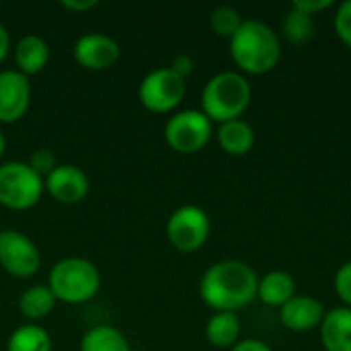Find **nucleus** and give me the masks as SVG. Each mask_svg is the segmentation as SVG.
<instances>
[{"label": "nucleus", "mask_w": 351, "mask_h": 351, "mask_svg": "<svg viewBox=\"0 0 351 351\" xmlns=\"http://www.w3.org/2000/svg\"><path fill=\"white\" fill-rule=\"evenodd\" d=\"M296 296V282L288 271L274 269L259 278L257 298L271 308H282L290 298Z\"/></svg>", "instance_id": "obj_17"}, {"label": "nucleus", "mask_w": 351, "mask_h": 351, "mask_svg": "<svg viewBox=\"0 0 351 351\" xmlns=\"http://www.w3.org/2000/svg\"><path fill=\"white\" fill-rule=\"evenodd\" d=\"M80 351H132L125 335L111 327V325H97L90 327L82 339H80Z\"/></svg>", "instance_id": "obj_20"}, {"label": "nucleus", "mask_w": 351, "mask_h": 351, "mask_svg": "<svg viewBox=\"0 0 351 351\" xmlns=\"http://www.w3.org/2000/svg\"><path fill=\"white\" fill-rule=\"evenodd\" d=\"M212 136L214 123L202 109L175 111L165 125V140L179 154H195L204 150Z\"/></svg>", "instance_id": "obj_6"}, {"label": "nucleus", "mask_w": 351, "mask_h": 351, "mask_svg": "<svg viewBox=\"0 0 351 351\" xmlns=\"http://www.w3.org/2000/svg\"><path fill=\"white\" fill-rule=\"evenodd\" d=\"M0 267L21 280L35 276L41 267V253L33 239L14 228L0 230Z\"/></svg>", "instance_id": "obj_9"}, {"label": "nucleus", "mask_w": 351, "mask_h": 351, "mask_svg": "<svg viewBox=\"0 0 351 351\" xmlns=\"http://www.w3.org/2000/svg\"><path fill=\"white\" fill-rule=\"evenodd\" d=\"M99 2L97 0H62V6L66 10H72V12H84V10H90L95 8Z\"/></svg>", "instance_id": "obj_30"}, {"label": "nucleus", "mask_w": 351, "mask_h": 351, "mask_svg": "<svg viewBox=\"0 0 351 351\" xmlns=\"http://www.w3.org/2000/svg\"><path fill=\"white\" fill-rule=\"evenodd\" d=\"M333 25H335L337 37H339L348 47H351V0L341 2V4L337 6Z\"/></svg>", "instance_id": "obj_24"}, {"label": "nucleus", "mask_w": 351, "mask_h": 351, "mask_svg": "<svg viewBox=\"0 0 351 351\" xmlns=\"http://www.w3.org/2000/svg\"><path fill=\"white\" fill-rule=\"evenodd\" d=\"M241 337V319L237 313H214L206 325V339L210 346L226 350L234 348Z\"/></svg>", "instance_id": "obj_18"}, {"label": "nucleus", "mask_w": 351, "mask_h": 351, "mask_svg": "<svg viewBox=\"0 0 351 351\" xmlns=\"http://www.w3.org/2000/svg\"><path fill=\"white\" fill-rule=\"evenodd\" d=\"M259 276L239 259H224L210 265L199 280L202 300L216 313H237L257 298Z\"/></svg>", "instance_id": "obj_1"}, {"label": "nucleus", "mask_w": 351, "mask_h": 351, "mask_svg": "<svg viewBox=\"0 0 351 351\" xmlns=\"http://www.w3.org/2000/svg\"><path fill=\"white\" fill-rule=\"evenodd\" d=\"M49 60V45L39 35H25L16 41L14 64L16 70L25 76L39 74Z\"/></svg>", "instance_id": "obj_15"}, {"label": "nucleus", "mask_w": 351, "mask_h": 351, "mask_svg": "<svg viewBox=\"0 0 351 351\" xmlns=\"http://www.w3.org/2000/svg\"><path fill=\"white\" fill-rule=\"evenodd\" d=\"M333 288L337 292V296L341 298V302L351 308V261H346L337 274H335V280H333Z\"/></svg>", "instance_id": "obj_25"}, {"label": "nucleus", "mask_w": 351, "mask_h": 351, "mask_svg": "<svg viewBox=\"0 0 351 351\" xmlns=\"http://www.w3.org/2000/svg\"><path fill=\"white\" fill-rule=\"evenodd\" d=\"M31 105L29 76L14 70H0V123L19 121Z\"/></svg>", "instance_id": "obj_11"}, {"label": "nucleus", "mask_w": 351, "mask_h": 351, "mask_svg": "<svg viewBox=\"0 0 351 351\" xmlns=\"http://www.w3.org/2000/svg\"><path fill=\"white\" fill-rule=\"evenodd\" d=\"M56 302L58 300L51 294V290L47 286H43V284H37V286L27 288L21 294V298H19V311H21V315L25 319H29V321L35 323V321L45 319L53 311Z\"/></svg>", "instance_id": "obj_19"}, {"label": "nucleus", "mask_w": 351, "mask_h": 351, "mask_svg": "<svg viewBox=\"0 0 351 351\" xmlns=\"http://www.w3.org/2000/svg\"><path fill=\"white\" fill-rule=\"evenodd\" d=\"M245 23L243 14L234 8V6H228V4H222V6H216L212 12H210V27L212 31L218 35V37H224V39H232V35L241 29V25Z\"/></svg>", "instance_id": "obj_23"}, {"label": "nucleus", "mask_w": 351, "mask_h": 351, "mask_svg": "<svg viewBox=\"0 0 351 351\" xmlns=\"http://www.w3.org/2000/svg\"><path fill=\"white\" fill-rule=\"evenodd\" d=\"M230 58L245 74H267L282 58L278 33L261 21H245L230 39Z\"/></svg>", "instance_id": "obj_2"}, {"label": "nucleus", "mask_w": 351, "mask_h": 351, "mask_svg": "<svg viewBox=\"0 0 351 351\" xmlns=\"http://www.w3.org/2000/svg\"><path fill=\"white\" fill-rule=\"evenodd\" d=\"M47 288L60 302L84 304L97 296L101 274L97 265L84 257H64L53 263Z\"/></svg>", "instance_id": "obj_4"}, {"label": "nucleus", "mask_w": 351, "mask_h": 351, "mask_svg": "<svg viewBox=\"0 0 351 351\" xmlns=\"http://www.w3.org/2000/svg\"><path fill=\"white\" fill-rule=\"evenodd\" d=\"M74 60L84 70H107L119 60V43L105 33H84L74 43Z\"/></svg>", "instance_id": "obj_10"}, {"label": "nucleus", "mask_w": 351, "mask_h": 351, "mask_svg": "<svg viewBox=\"0 0 351 351\" xmlns=\"http://www.w3.org/2000/svg\"><path fill=\"white\" fill-rule=\"evenodd\" d=\"M321 343L325 351H351V308L335 306L325 313Z\"/></svg>", "instance_id": "obj_14"}, {"label": "nucleus", "mask_w": 351, "mask_h": 351, "mask_svg": "<svg viewBox=\"0 0 351 351\" xmlns=\"http://www.w3.org/2000/svg\"><path fill=\"white\" fill-rule=\"evenodd\" d=\"M4 150H6V138H4V134L0 132V158H2V154H4Z\"/></svg>", "instance_id": "obj_32"}, {"label": "nucleus", "mask_w": 351, "mask_h": 351, "mask_svg": "<svg viewBox=\"0 0 351 351\" xmlns=\"http://www.w3.org/2000/svg\"><path fill=\"white\" fill-rule=\"evenodd\" d=\"M169 68H171V70H175L181 78H185V80H187V76L193 72V60H191V56L181 53V56H177V58L173 60V64H171Z\"/></svg>", "instance_id": "obj_28"}, {"label": "nucleus", "mask_w": 351, "mask_h": 351, "mask_svg": "<svg viewBox=\"0 0 351 351\" xmlns=\"http://www.w3.org/2000/svg\"><path fill=\"white\" fill-rule=\"evenodd\" d=\"M230 351H274L265 341L261 339H243L239 341L234 348H230Z\"/></svg>", "instance_id": "obj_29"}, {"label": "nucleus", "mask_w": 351, "mask_h": 351, "mask_svg": "<svg viewBox=\"0 0 351 351\" xmlns=\"http://www.w3.org/2000/svg\"><path fill=\"white\" fill-rule=\"evenodd\" d=\"M29 165L33 167V171H37L43 179L58 167V162H56V156H53V152H49L47 148H39V150H35L33 154H31V158H29Z\"/></svg>", "instance_id": "obj_26"}, {"label": "nucleus", "mask_w": 351, "mask_h": 351, "mask_svg": "<svg viewBox=\"0 0 351 351\" xmlns=\"http://www.w3.org/2000/svg\"><path fill=\"white\" fill-rule=\"evenodd\" d=\"M43 191V177L29 162L8 160L0 165V206L23 212L33 208Z\"/></svg>", "instance_id": "obj_5"}, {"label": "nucleus", "mask_w": 351, "mask_h": 351, "mask_svg": "<svg viewBox=\"0 0 351 351\" xmlns=\"http://www.w3.org/2000/svg\"><path fill=\"white\" fill-rule=\"evenodd\" d=\"M8 351H51V337L49 333L35 325H23L19 329H14L8 337Z\"/></svg>", "instance_id": "obj_21"}, {"label": "nucleus", "mask_w": 351, "mask_h": 351, "mask_svg": "<svg viewBox=\"0 0 351 351\" xmlns=\"http://www.w3.org/2000/svg\"><path fill=\"white\" fill-rule=\"evenodd\" d=\"M325 306L321 300L296 294L280 308V323L294 333H308L313 329H319L325 319Z\"/></svg>", "instance_id": "obj_13"}, {"label": "nucleus", "mask_w": 351, "mask_h": 351, "mask_svg": "<svg viewBox=\"0 0 351 351\" xmlns=\"http://www.w3.org/2000/svg\"><path fill=\"white\" fill-rule=\"evenodd\" d=\"M8 49H10V35H8V31H6V27L0 23V62L6 58V53H8Z\"/></svg>", "instance_id": "obj_31"}, {"label": "nucleus", "mask_w": 351, "mask_h": 351, "mask_svg": "<svg viewBox=\"0 0 351 351\" xmlns=\"http://www.w3.org/2000/svg\"><path fill=\"white\" fill-rule=\"evenodd\" d=\"M251 84L241 72H218L202 90V111L212 123H226L241 119L251 105Z\"/></svg>", "instance_id": "obj_3"}, {"label": "nucleus", "mask_w": 351, "mask_h": 351, "mask_svg": "<svg viewBox=\"0 0 351 351\" xmlns=\"http://www.w3.org/2000/svg\"><path fill=\"white\" fill-rule=\"evenodd\" d=\"M45 191L60 204H78L88 195L90 183L82 169L74 165H58L45 179Z\"/></svg>", "instance_id": "obj_12"}, {"label": "nucleus", "mask_w": 351, "mask_h": 351, "mask_svg": "<svg viewBox=\"0 0 351 351\" xmlns=\"http://www.w3.org/2000/svg\"><path fill=\"white\" fill-rule=\"evenodd\" d=\"M331 6H333V0H296V2H292V8H296L308 16H315Z\"/></svg>", "instance_id": "obj_27"}, {"label": "nucleus", "mask_w": 351, "mask_h": 351, "mask_svg": "<svg viewBox=\"0 0 351 351\" xmlns=\"http://www.w3.org/2000/svg\"><path fill=\"white\" fill-rule=\"evenodd\" d=\"M216 140L220 148L230 156H245L255 146V130L245 119H232L220 123L216 130Z\"/></svg>", "instance_id": "obj_16"}, {"label": "nucleus", "mask_w": 351, "mask_h": 351, "mask_svg": "<svg viewBox=\"0 0 351 351\" xmlns=\"http://www.w3.org/2000/svg\"><path fill=\"white\" fill-rule=\"evenodd\" d=\"M187 93V82L171 68H156L148 72L140 86L138 99L144 109L152 113H171L175 111Z\"/></svg>", "instance_id": "obj_8"}, {"label": "nucleus", "mask_w": 351, "mask_h": 351, "mask_svg": "<svg viewBox=\"0 0 351 351\" xmlns=\"http://www.w3.org/2000/svg\"><path fill=\"white\" fill-rule=\"evenodd\" d=\"M212 222L204 208L187 204L177 208L167 220V239L179 253H195L210 239Z\"/></svg>", "instance_id": "obj_7"}, {"label": "nucleus", "mask_w": 351, "mask_h": 351, "mask_svg": "<svg viewBox=\"0 0 351 351\" xmlns=\"http://www.w3.org/2000/svg\"><path fill=\"white\" fill-rule=\"evenodd\" d=\"M282 33L294 45L306 43L315 33V16H308L290 6V10L282 19Z\"/></svg>", "instance_id": "obj_22"}]
</instances>
